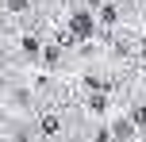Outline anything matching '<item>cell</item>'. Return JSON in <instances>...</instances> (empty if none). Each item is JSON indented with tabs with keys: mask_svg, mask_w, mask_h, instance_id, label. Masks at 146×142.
Instances as JSON below:
<instances>
[{
	"mask_svg": "<svg viewBox=\"0 0 146 142\" xmlns=\"http://www.w3.org/2000/svg\"><path fill=\"white\" fill-rule=\"evenodd\" d=\"M96 27H100V19H96L92 8L81 4V8L69 12V38H73V42H85V46H88V38L96 35Z\"/></svg>",
	"mask_w": 146,
	"mask_h": 142,
	"instance_id": "1",
	"label": "cell"
},
{
	"mask_svg": "<svg viewBox=\"0 0 146 142\" xmlns=\"http://www.w3.org/2000/svg\"><path fill=\"white\" fill-rule=\"evenodd\" d=\"M108 131H111V142H135V135H142L131 115H115V119L108 123Z\"/></svg>",
	"mask_w": 146,
	"mask_h": 142,
	"instance_id": "2",
	"label": "cell"
}]
</instances>
